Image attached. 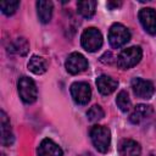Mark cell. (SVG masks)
Segmentation results:
<instances>
[{
  "mask_svg": "<svg viewBox=\"0 0 156 156\" xmlns=\"http://www.w3.org/2000/svg\"><path fill=\"white\" fill-rule=\"evenodd\" d=\"M90 139L95 149L102 154L107 152L111 143V133L110 129L104 126H93L90 129Z\"/></svg>",
  "mask_w": 156,
  "mask_h": 156,
  "instance_id": "1",
  "label": "cell"
},
{
  "mask_svg": "<svg viewBox=\"0 0 156 156\" xmlns=\"http://www.w3.org/2000/svg\"><path fill=\"white\" fill-rule=\"evenodd\" d=\"M143 57V51L140 46H130L121 51V54L117 56V66L122 69H128L134 67L140 62Z\"/></svg>",
  "mask_w": 156,
  "mask_h": 156,
  "instance_id": "2",
  "label": "cell"
},
{
  "mask_svg": "<svg viewBox=\"0 0 156 156\" xmlns=\"http://www.w3.org/2000/svg\"><path fill=\"white\" fill-rule=\"evenodd\" d=\"M130 40V32L129 29L121 24V23H113L108 30V43L112 48L119 49L123 45H126Z\"/></svg>",
  "mask_w": 156,
  "mask_h": 156,
  "instance_id": "3",
  "label": "cell"
},
{
  "mask_svg": "<svg viewBox=\"0 0 156 156\" xmlns=\"http://www.w3.org/2000/svg\"><path fill=\"white\" fill-rule=\"evenodd\" d=\"M80 43L84 50L89 52L98 51L102 46V34L98 28H87L80 37Z\"/></svg>",
  "mask_w": 156,
  "mask_h": 156,
  "instance_id": "4",
  "label": "cell"
},
{
  "mask_svg": "<svg viewBox=\"0 0 156 156\" xmlns=\"http://www.w3.org/2000/svg\"><path fill=\"white\" fill-rule=\"evenodd\" d=\"M18 94L23 102L33 104L38 98V90L34 80L29 77H21L17 83Z\"/></svg>",
  "mask_w": 156,
  "mask_h": 156,
  "instance_id": "5",
  "label": "cell"
},
{
  "mask_svg": "<svg viewBox=\"0 0 156 156\" xmlns=\"http://www.w3.org/2000/svg\"><path fill=\"white\" fill-rule=\"evenodd\" d=\"M132 89L135 96L140 99H151L152 95L155 94V87L152 82L135 77L132 79Z\"/></svg>",
  "mask_w": 156,
  "mask_h": 156,
  "instance_id": "6",
  "label": "cell"
},
{
  "mask_svg": "<svg viewBox=\"0 0 156 156\" xmlns=\"http://www.w3.org/2000/svg\"><path fill=\"white\" fill-rule=\"evenodd\" d=\"M71 95L78 105H85L91 98L90 85L85 82H76L71 85Z\"/></svg>",
  "mask_w": 156,
  "mask_h": 156,
  "instance_id": "7",
  "label": "cell"
},
{
  "mask_svg": "<svg viewBox=\"0 0 156 156\" xmlns=\"http://www.w3.org/2000/svg\"><path fill=\"white\" fill-rule=\"evenodd\" d=\"M66 69L71 74H78L88 68V60L79 52H72L68 55L65 62Z\"/></svg>",
  "mask_w": 156,
  "mask_h": 156,
  "instance_id": "8",
  "label": "cell"
},
{
  "mask_svg": "<svg viewBox=\"0 0 156 156\" xmlns=\"http://www.w3.org/2000/svg\"><path fill=\"white\" fill-rule=\"evenodd\" d=\"M139 21L143 28L151 35L156 34V11L152 7H144L139 11Z\"/></svg>",
  "mask_w": 156,
  "mask_h": 156,
  "instance_id": "9",
  "label": "cell"
},
{
  "mask_svg": "<svg viewBox=\"0 0 156 156\" xmlns=\"http://www.w3.org/2000/svg\"><path fill=\"white\" fill-rule=\"evenodd\" d=\"M154 115V110L150 105H144V104H139L134 107L133 112L129 116V121L133 124H139L146 119H149L151 116Z\"/></svg>",
  "mask_w": 156,
  "mask_h": 156,
  "instance_id": "10",
  "label": "cell"
},
{
  "mask_svg": "<svg viewBox=\"0 0 156 156\" xmlns=\"http://www.w3.org/2000/svg\"><path fill=\"white\" fill-rule=\"evenodd\" d=\"M38 155L39 156H62L63 151L54 140L45 138L39 144Z\"/></svg>",
  "mask_w": 156,
  "mask_h": 156,
  "instance_id": "11",
  "label": "cell"
},
{
  "mask_svg": "<svg viewBox=\"0 0 156 156\" xmlns=\"http://www.w3.org/2000/svg\"><path fill=\"white\" fill-rule=\"evenodd\" d=\"M118 152L121 156H140L141 146L135 140L123 139L118 145Z\"/></svg>",
  "mask_w": 156,
  "mask_h": 156,
  "instance_id": "12",
  "label": "cell"
},
{
  "mask_svg": "<svg viewBox=\"0 0 156 156\" xmlns=\"http://www.w3.org/2000/svg\"><path fill=\"white\" fill-rule=\"evenodd\" d=\"M96 87H98L99 91L102 95H110V94H112L117 89L118 82L116 79H113L112 77H110V76L102 74V76L98 77V79H96Z\"/></svg>",
  "mask_w": 156,
  "mask_h": 156,
  "instance_id": "13",
  "label": "cell"
},
{
  "mask_svg": "<svg viewBox=\"0 0 156 156\" xmlns=\"http://www.w3.org/2000/svg\"><path fill=\"white\" fill-rule=\"evenodd\" d=\"M35 5H37V13L39 21L41 23H49L52 17V9H54L52 2L46 0H39L37 1Z\"/></svg>",
  "mask_w": 156,
  "mask_h": 156,
  "instance_id": "14",
  "label": "cell"
},
{
  "mask_svg": "<svg viewBox=\"0 0 156 156\" xmlns=\"http://www.w3.org/2000/svg\"><path fill=\"white\" fill-rule=\"evenodd\" d=\"M0 124H1V144L4 146H10L13 143V134H12L10 119L7 118V116L4 111H1Z\"/></svg>",
  "mask_w": 156,
  "mask_h": 156,
  "instance_id": "15",
  "label": "cell"
},
{
  "mask_svg": "<svg viewBox=\"0 0 156 156\" xmlns=\"http://www.w3.org/2000/svg\"><path fill=\"white\" fill-rule=\"evenodd\" d=\"M46 68H48V63L45 58L41 56L33 55L28 61V69L34 74H43L46 72Z\"/></svg>",
  "mask_w": 156,
  "mask_h": 156,
  "instance_id": "16",
  "label": "cell"
},
{
  "mask_svg": "<svg viewBox=\"0 0 156 156\" xmlns=\"http://www.w3.org/2000/svg\"><path fill=\"white\" fill-rule=\"evenodd\" d=\"M10 51L13 52V54H17V55H21V56H26L29 51V43L26 38L23 37H20V38H16L11 45H10Z\"/></svg>",
  "mask_w": 156,
  "mask_h": 156,
  "instance_id": "17",
  "label": "cell"
},
{
  "mask_svg": "<svg viewBox=\"0 0 156 156\" xmlns=\"http://www.w3.org/2000/svg\"><path fill=\"white\" fill-rule=\"evenodd\" d=\"M77 9H78V12H79L83 17L90 18V17H93L94 13H95L96 1H93V0L78 1V2H77Z\"/></svg>",
  "mask_w": 156,
  "mask_h": 156,
  "instance_id": "18",
  "label": "cell"
},
{
  "mask_svg": "<svg viewBox=\"0 0 156 156\" xmlns=\"http://www.w3.org/2000/svg\"><path fill=\"white\" fill-rule=\"evenodd\" d=\"M116 104L117 106L119 107V110L122 112H128L132 107V102H130V99H129V95L126 90H121L116 98Z\"/></svg>",
  "mask_w": 156,
  "mask_h": 156,
  "instance_id": "19",
  "label": "cell"
},
{
  "mask_svg": "<svg viewBox=\"0 0 156 156\" xmlns=\"http://www.w3.org/2000/svg\"><path fill=\"white\" fill-rule=\"evenodd\" d=\"M104 116H105V112H104V110H102V107H101L100 105H94V106H91V107L88 110V112H87V117H88V119L91 121V122H98V121L102 119Z\"/></svg>",
  "mask_w": 156,
  "mask_h": 156,
  "instance_id": "20",
  "label": "cell"
},
{
  "mask_svg": "<svg viewBox=\"0 0 156 156\" xmlns=\"http://www.w3.org/2000/svg\"><path fill=\"white\" fill-rule=\"evenodd\" d=\"M20 6V1H2L0 4V7H1V11L4 15L6 16H11L13 15L17 9Z\"/></svg>",
  "mask_w": 156,
  "mask_h": 156,
  "instance_id": "21",
  "label": "cell"
},
{
  "mask_svg": "<svg viewBox=\"0 0 156 156\" xmlns=\"http://www.w3.org/2000/svg\"><path fill=\"white\" fill-rule=\"evenodd\" d=\"M121 5H122L121 1H108V2H107V7H110L111 10H115V9L119 7Z\"/></svg>",
  "mask_w": 156,
  "mask_h": 156,
  "instance_id": "22",
  "label": "cell"
},
{
  "mask_svg": "<svg viewBox=\"0 0 156 156\" xmlns=\"http://www.w3.org/2000/svg\"><path fill=\"white\" fill-rule=\"evenodd\" d=\"M83 156H93L91 154H85V155H83Z\"/></svg>",
  "mask_w": 156,
  "mask_h": 156,
  "instance_id": "23",
  "label": "cell"
},
{
  "mask_svg": "<svg viewBox=\"0 0 156 156\" xmlns=\"http://www.w3.org/2000/svg\"><path fill=\"white\" fill-rule=\"evenodd\" d=\"M150 156H154V155H150Z\"/></svg>",
  "mask_w": 156,
  "mask_h": 156,
  "instance_id": "24",
  "label": "cell"
}]
</instances>
